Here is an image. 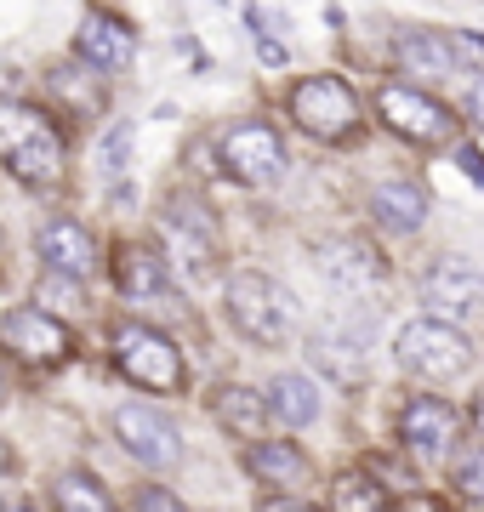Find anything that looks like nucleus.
<instances>
[{
	"mask_svg": "<svg viewBox=\"0 0 484 512\" xmlns=\"http://www.w3.org/2000/svg\"><path fill=\"white\" fill-rule=\"evenodd\" d=\"M0 404H6V376H0Z\"/></svg>",
	"mask_w": 484,
	"mask_h": 512,
	"instance_id": "34",
	"label": "nucleus"
},
{
	"mask_svg": "<svg viewBox=\"0 0 484 512\" xmlns=\"http://www.w3.org/2000/svg\"><path fill=\"white\" fill-rule=\"evenodd\" d=\"M12 473H18V450L0 439V478H12Z\"/></svg>",
	"mask_w": 484,
	"mask_h": 512,
	"instance_id": "31",
	"label": "nucleus"
},
{
	"mask_svg": "<svg viewBox=\"0 0 484 512\" xmlns=\"http://www.w3.org/2000/svg\"><path fill=\"white\" fill-rule=\"evenodd\" d=\"M473 427L484 433V387H479V399H473Z\"/></svg>",
	"mask_w": 484,
	"mask_h": 512,
	"instance_id": "33",
	"label": "nucleus"
},
{
	"mask_svg": "<svg viewBox=\"0 0 484 512\" xmlns=\"http://www.w3.org/2000/svg\"><path fill=\"white\" fill-rule=\"evenodd\" d=\"M126 148H131V131L114 126L109 137H103V171H120V165H126Z\"/></svg>",
	"mask_w": 484,
	"mask_h": 512,
	"instance_id": "27",
	"label": "nucleus"
},
{
	"mask_svg": "<svg viewBox=\"0 0 484 512\" xmlns=\"http://www.w3.org/2000/svg\"><path fill=\"white\" fill-rule=\"evenodd\" d=\"M0 353L18 359L23 370H57L75 353V330L52 319L40 302H23V308L0 313Z\"/></svg>",
	"mask_w": 484,
	"mask_h": 512,
	"instance_id": "6",
	"label": "nucleus"
},
{
	"mask_svg": "<svg viewBox=\"0 0 484 512\" xmlns=\"http://www.w3.org/2000/svg\"><path fill=\"white\" fill-rule=\"evenodd\" d=\"M211 410H217V421H223L234 439H262L268 433V399L262 393H251V387H223L217 399H211Z\"/></svg>",
	"mask_w": 484,
	"mask_h": 512,
	"instance_id": "21",
	"label": "nucleus"
},
{
	"mask_svg": "<svg viewBox=\"0 0 484 512\" xmlns=\"http://www.w3.org/2000/svg\"><path fill=\"white\" fill-rule=\"evenodd\" d=\"M393 359H399L410 376H422V382H450V376H467V370H473V342L462 336L456 319L428 313V319L399 325V336H393Z\"/></svg>",
	"mask_w": 484,
	"mask_h": 512,
	"instance_id": "4",
	"label": "nucleus"
},
{
	"mask_svg": "<svg viewBox=\"0 0 484 512\" xmlns=\"http://www.w3.org/2000/svg\"><path fill=\"white\" fill-rule=\"evenodd\" d=\"M35 251H40V262H46L52 274H69V279H92L97 268H103L97 239L86 234L80 222H69V217L46 222V228H40V239H35Z\"/></svg>",
	"mask_w": 484,
	"mask_h": 512,
	"instance_id": "13",
	"label": "nucleus"
},
{
	"mask_svg": "<svg viewBox=\"0 0 484 512\" xmlns=\"http://www.w3.org/2000/svg\"><path fill=\"white\" fill-rule=\"evenodd\" d=\"M114 439L126 444L137 461H149V467H177V456H183L177 421L160 416L154 404H120L114 410Z\"/></svg>",
	"mask_w": 484,
	"mask_h": 512,
	"instance_id": "9",
	"label": "nucleus"
},
{
	"mask_svg": "<svg viewBox=\"0 0 484 512\" xmlns=\"http://www.w3.org/2000/svg\"><path fill=\"white\" fill-rule=\"evenodd\" d=\"M479 296H484V279L462 256H445V262H433L428 274H422V302L439 319H467V313L479 308Z\"/></svg>",
	"mask_w": 484,
	"mask_h": 512,
	"instance_id": "12",
	"label": "nucleus"
},
{
	"mask_svg": "<svg viewBox=\"0 0 484 512\" xmlns=\"http://www.w3.org/2000/svg\"><path fill=\"white\" fill-rule=\"evenodd\" d=\"M131 507H143V512H177L183 501H177L171 490H160V484H143V490L131 495Z\"/></svg>",
	"mask_w": 484,
	"mask_h": 512,
	"instance_id": "26",
	"label": "nucleus"
},
{
	"mask_svg": "<svg viewBox=\"0 0 484 512\" xmlns=\"http://www.w3.org/2000/svg\"><path fill=\"white\" fill-rule=\"evenodd\" d=\"M75 57H80V69H92V74H120L137 57V35L114 12H86L75 29Z\"/></svg>",
	"mask_w": 484,
	"mask_h": 512,
	"instance_id": "11",
	"label": "nucleus"
},
{
	"mask_svg": "<svg viewBox=\"0 0 484 512\" xmlns=\"http://www.w3.org/2000/svg\"><path fill=\"white\" fill-rule=\"evenodd\" d=\"M223 171L245 188H274L285 177V137L262 120L223 131Z\"/></svg>",
	"mask_w": 484,
	"mask_h": 512,
	"instance_id": "8",
	"label": "nucleus"
},
{
	"mask_svg": "<svg viewBox=\"0 0 484 512\" xmlns=\"http://www.w3.org/2000/svg\"><path fill=\"white\" fill-rule=\"evenodd\" d=\"M109 359H114V370H120L131 387H143V393H183L188 387V365H183V353H177V342L154 325H137V319L114 325L109 330Z\"/></svg>",
	"mask_w": 484,
	"mask_h": 512,
	"instance_id": "2",
	"label": "nucleus"
},
{
	"mask_svg": "<svg viewBox=\"0 0 484 512\" xmlns=\"http://www.w3.org/2000/svg\"><path fill=\"white\" fill-rule=\"evenodd\" d=\"M376 114L393 137H405L416 148H439V143H456V114L428 97L422 86H382L376 92Z\"/></svg>",
	"mask_w": 484,
	"mask_h": 512,
	"instance_id": "7",
	"label": "nucleus"
},
{
	"mask_svg": "<svg viewBox=\"0 0 484 512\" xmlns=\"http://www.w3.org/2000/svg\"><path fill=\"white\" fill-rule=\"evenodd\" d=\"M114 285H120V296L126 302H166L171 296V262L160 245H120V256H114Z\"/></svg>",
	"mask_w": 484,
	"mask_h": 512,
	"instance_id": "14",
	"label": "nucleus"
},
{
	"mask_svg": "<svg viewBox=\"0 0 484 512\" xmlns=\"http://www.w3.org/2000/svg\"><path fill=\"white\" fill-rule=\"evenodd\" d=\"M399 433H405V444L416 450V456L439 461V456H450L462 421H456V410H450L445 399H410L405 416H399Z\"/></svg>",
	"mask_w": 484,
	"mask_h": 512,
	"instance_id": "16",
	"label": "nucleus"
},
{
	"mask_svg": "<svg viewBox=\"0 0 484 512\" xmlns=\"http://www.w3.org/2000/svg\"><path fill=\"white\" fill-rule=\"evenodd\" d=\"M393 52L410 69V80H439V74L456 69V46L445 35H428V29H399L393 35Z\"/></svg>",
	"mask_w": 484,
	"mask_h": 512,
	"instance_id": "18",
	"label": "nucleus"
},
{
	"mask_svg": "<svg viewBox=\"0 0 484 512\" xmlns=\"http://www.w3.org/2000/svg\"><path fill=\"white\" fill-rule=\"evenodd\" d=\"M462 103H467V120H479V126H484V74H479V80H467Z\"/></svg>",
	"mask_w": 484,
	"mask_h": 512,
	"instance_id": "28",
	"label": "nucleus"
},
{
	"mask_svg": "<svg viewBox=\"0 0 484 512\" xmlns=\"http://www.w3.org/2000/svg\"><path fill=\"white\" fill-rule=\"evenodd\" d=\"M450 46H456V57H473V63L484 69V35H456Z\"/></svg>",
	"mask_w": 484,
	"mask_h": 512,
	"instance_id": "29",
	"label": "nucleus"
},
{
	"mask_svg": "<svg viewBox=\"0 0 484 512\" xmlns=\"http://www.w3.org/2000/svg\"><path fill=\"white\" fill-rule=\"evenodd\" d=\"M160 234H166L171 256H177L183 268H194V274L217 262V217H211L200 200H188V194H177V200L160 211Z\"/></svg>",
	"mask_w": 484,
	"mask_h": 512,
	"instance_id": "10",
	"label": "nucleus"
},
{
	"mask_svg": "<svg viewBox=\"0 0 484 512\" xmlns=\"http://www.w3.org/2000/svg\"><path fill=\"white\" fill-rule=\"evenodd\" d=\"M245 473L257 484H268V490H302L314 478V461H308V450L274 439V444H251L245 450Z\"/></svg>",
	"mask_w": 484,
	"mask_h": 512,
	"instance_id": "17",
	"label": "nucleus"
},
{
	"mask_svg": "<svg viewBox=\"0 0 484 512\" xmlns=\"http://www.w3.org/2000/svg\"><path fill=\"white\" fill-rule=\"evenodd\" d=\"M285 109H291V120H297L314 143H348L359 131V120H365L354 86L336 80V74H308V80H297L291 97H285Z\"/></svg>",
	"mask_w": 484,
	"mask_h": 512,
	"instance_id": "5",
	"label": "nucleus"
},
{
	"mask_svg": "<svg viewBox=\"0 0 484 512\" xmlns=\"http://www.w3.org/2000/svg\"><path fill=\"white\" fill-rule=\"evenodd\" d=\"M319 274L331 279L342 296H365L388 279V268H382V256H376L371 245H359V239H331V245L319 251Z\"/></svg>",
	"mask_w": 484,
	"mask_h": 512,
	"instance_id": "15",
	"label": "nucleus"
},
{
	"mask_svg": "<svg viewBox=\"0 0 484 512\" xmlns=\"http://www.w3.org/2000/svg\"><path fill=\"white\" fill-rule=\"evenodd\" d=\"M450 484H456V495H462V501H484V450H473V456L456 461Z\"/></svg>",
	"mask_w": 484,
	"mask_h": 512,
	"instance_id": "25",
	"label": "nucleus"
},
{
	"mask_svg": "<svg viewBox=\"0 0 484 512\" xmlns=\"http://www.w3.org/2000/svg\"><path fill=\"white\" fill-rule=\"evenodd\" d=\"M456 165H462V171H473V177L484 183V160H479V148H473V143H456Z\"/></svg>",
	"mask_w": 484,
	"mask_h": 512,
	"instance_id": "30",
	"label": "nucleus"
},
{
	"mask_svg": "<svg viewBox=\"0 0 484 512\" xmlns=\"http://www.w3.org/2000/svg\"><path fill=\"white\" fill-rule=\"evenodd\" d=\"M331 507L336 512H382L388 507V490H382L371 473H342L336 490H331Z\"/></svg>",
	"mask_w": 484,
	"mask_h": 512,
	"instance_id": "24",
	"label": "nucleus"
},
{
	"mask_svg": "<svg viewBox=\"0 0 484 512\" xmlns=\"http://www.w3.org/2000/svg\"><path fill=\"white\" fill-rule=\"evenodd\" d=\"M257 52H262V63H268V69H280V63H285V46H274V40H262Z\"/></svg>",
	"mask_w": 484,
	"mask_h": 512,
	"instance_id": "32",
	"label": "nucleus"
},
{
	"mask_svg": "<svg viewBox=\"0 0 484 512\" xmlns=\"http://www.w3.org/2000/svg\"><path fill=\"white\" fill-rule=\"evenodd\" d=\"M371 217L393 234H416L422 222H428V194L416 183H376L371 194Z\"/></svg>",
	"mask_w": 484,
	"mask_h": 512,
	"instance_id": "19",
	"label": "nucleus"
},
{
	"mask_svg": "<svg viewBox=\"0 0 484 512\" xmlns=\"http://www.w3.org/2000/svg\"><path fill=\"white\" fill-rule=\"evenodd\" d=\"M0 165L18 177L23 188H57L69 177V148L52 114L35 103H12L0 97Z\"/></svg>",
	"mask_w": 484,
	"mask_h": 512,
	"instance_id": "1",
	"label": "nucleus"
},
{
	"mask_svg": "<svg viewBox=\"0 0 484 512\" xmlns=\"http://www.w3.org/2000/svg\"><path fill=\"white\" fill-rule=\"evenodd\" d=\"M228 319L240 325V336L262 342V348H280L291 342V330H297V302L285 296L280 279L257 274V268H240V274H228Z\"/></svg>",
	"mask_w": 484,
	"mask_h": 512,
	"instance_id": "3",
	"label": "nucleus"
},
{
	"mask_svg": "<svg viewBox=\"0 0 484 512\" xmlns=\"http://www.w3.org/2000/svg\"><path fill=\"white\" fill-rule=\"evenodd\" d=\"M268 416L280 421V427H308V421L319 416V387L308 382L302 370L274 376V387H268Z\"/></svg>",
	"mask_w": 484,
	"mask_h": 512,
	"instance_id": "20",
	"label": "nucleus"
},
{
	"mask_svg": "<svg viewBox=\"0 0 484 512\" xmlns=\"http://www.w3.org/2000/svg\"><path fill=\"white\" fill-rule=\"evenodd\" d=\"M52 507H63V512H109L114 507V495L103 490V484H97L92 473H63L52 484Z\"/></svg>",
	"mask_w": 484,
	"mask_h": 512,
	"instance_id": "23",
	"label": "nucleus"
},
{
	"mask_svg": "<svg viewBox=\"0 0 484 512\" xmlns=\"http://www.w3.org/2000/svg\"><path fill=\"white\" fill-rule=\"evenodd\" d=\"M365 336H314V365L325 370V376H336L342 387H359L365 382Z\"/></svg>",
	"mask_w": 484,
	"mask_h": 512,
	"instance_id": "22",
	"label": "nucleus"
}]
</instances>
